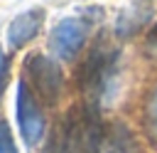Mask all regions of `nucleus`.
<instances>
[{
	"label": "nucleus",
	"instance_id": "6",
	"mask_svg": "<svg viewBox=\"0 0 157 153\" xmlns=\"http://www.w3.org/2000/svg\"><path fill=\"white\" fill-rule=\"evenodd\" d=\"M42 22H44V10L42 7H32V10L20 12L10 22V27H7V44H10V49H20L29 39H34L39 35V30H42Z\"/></svg>",
	"mask_w": 157,
	"mask_h": 153
},
{
	"label": "nucleus",
	"instance_id": "7",
	"mask_svg": "<svg viewBox=\"0 0 157 153\" xmlns=\"http://www.w3.org/2000/svg\"><path fill=\"white\" fill-rule=\"evenodd\" d=\"M150 15H152L150 5H145L142 0L132 2V5H130L128 10H123V12H120V17L115 20V37H120V39H128V37L137 35L142 27H147V20H150Z\"/></svg>",
	"mask_w": 157,
	"mask_h": 153
},
{
	"label": "nucleus",
	"instance_id": "4",
	"mask_svg": "<svg viewBox=\"0 0 157 153\" xmlns=\"http://www.w3.org/2000/svg\"><path fill=\"white\" fill-rule=\"evenodd\" d=\"M15 114H17V126L27 146H39L47 133V118L42 111V101L32 94L27 81H17L15 91Z\"/></svg>",
	"mask_w": 157,
	"mask_h": 153
},
{
	"label": "nucleus",
	"instance_id": "5",
	"mask_svg": "<svg viewBox=\"0 0 157 153\" xmlns=\"http://www.w3.org/2000/svg\"><path fill=\"white\" fill-rule=\"evenodd\" d=\"M88 35H91V20H86V17H64L49 32V49L59 59L71 62L86 47Z\"/></svg>",
	"mask_w": 157,
	"mask_h": 153
},
{
	"label": "nucleus",
	"instance_id": "12",
	"mask_svg": "<svg viewBox=\"0 0 157 153\" xmlns=\"http://www.w3.org/2000/svg\"><path fill=\"white\" fill-rule=\"evenodd\" d=\"M145 54L157 64V22H155L152 30L147 32V39H145Z\"/></svg>",
	"mask_w": 157,
	"mask_h": 153
},
{
	"label": "nucleus",
	"instance_id": "11",
	"mask_svg": "<svg viewBox=\"0 0 157 153\" xmlns=\"http://www.w3.org/2000/svg\"><path fill=\"white\" fill-rule=\"evenodd\" d=\"M145 118H147V126L157 133V86L152 89L150 101H147V106H145Z\"/></svg>",
	"mask_w": 157,
	"mask_h": 153
},
{
	"label": "nucleus",
	"instance_id": "8",
	"mask_svg": "<svg viewBox=\"0 0 157 153\" xmlns=\"http://www.w3.org/2000/svg\"><path fill=\"white\" fill-rule=\"evenodd\" d=\"M105 153H142V148L132 131L125 123L115 121L105 133Z\"/></svg>",
	"mask_w": 157,
	"mask_h": 153
},
{
	"label": "nucleus",
	"instance_id": "2",
	"mask_svg": "<svg viewBox=\"0 0 157 153\" xmlns=\"http://www.w3.org/2000/svg\"><path fill=\"white\" fill-rule=\"evenodd\" d=\"M22 67H25V81L32 89V94L47 106L59 104V99L64 96V86H66L59 62L42 52H32L25 57Z\"/></svg>",
	"mask_w": 157,
	"mask_h": 153
},
{
	"label": "nucleus",
	"instance_id": "3",
	"mask_svg": "<svg viewBox=\"0 0 157 153\" xmlns=\"http://www.w3.org/2000/svg\"><path fill=\"white\" fill-rule=\"evenodd\" d=\"M71 123V153H101L105 146V126L98 106L83 104L69 111Z\"/></svg>",
	"mask_w": 157,
	"mask_h": 153
},
{
	"label": "nucleus",
	"instance_id": "13",
	"mask_svg": "<svg viewBox=\"0 0 157 153\" xmlns=\"http://www.w3.org/2000/svg\"><path fill=\"white\" fill-rule=\"evenodd\" d=\"M7 79H10V64H7V57H5V52L0 49V96L5 94Z\"/></svg>",
	"mask_w": 157,
	"mask_h": 153
},
{
	"label": "nucleus",
	"instance_id": "9",
	"mask_svg": "<svg viewBox=\"0 0 157 153\" xmlns=\"http://www.w3.org/2000/svg\"><path fill=\"white\" fill-rule=\"evenodd\" d=\"M44 153H71V123H69V114L52 126L49 138L44 143Z\"/></svg>",
	"mask_w": 157,
	"mask_h": 153
},
{
	"label": "nucleus",
	"instance_id": "1",
	"mask_svg": "<svg viewBox=\"0 0 157 153\" xmlns=\"http://www.w3.org/2000/svg\"><path fill=\"white\" fill-rule=\"evenodd\" d=\"M115 62H118V47L110 42L105 32H98L76 72L83 104H91V106L101 104V99L108 91V81L115 74Z\"/></svg>",
	"mask_w": 157,
	"mask_h": 153
},
{
	"label": "nucleus",
	"instance_id": "10",
	"mask_svg": "<svg viewBox=\"0 0 157 153\" xmlns=\"http://www.w3.org/2000/svg\"><path fill=\"white\" fill-rule=\"evenodd\" d=\"M0 153H17L15 136H12L10 123H7L5 118H0Z\"/></svg>",
	"mask_w": 157,
	"mask_h": 153
}]
</instances>
